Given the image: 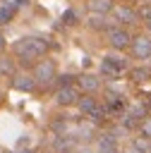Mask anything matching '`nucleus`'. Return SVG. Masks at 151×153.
Wrapping results in <instances>:
<instances>
[{"label": "nucleus", "instance_id": "obj_22", "mask_svg": "<svg viewBox=\"0 0 151 153\" xmlns=\"http://www.w3.org/2000/svg\"><path fill=\"white\" fill-rule=\"evenodd\" d=\"M149 29H151V19H149Z\"/></svg>", "mask_w": 151, "mask_h": 153}, {"label": "nucleus", "instance_id": "obj_1", "mask_svg": "<svg viewBox=\"0 0 151 153\" xmlns=\"http://www.w3.org/2000/svg\"><path fill=\"white\" fill-rule=\"evenodd\" d=\"M48 50V43L43 38H36V36H26V38H19L14 43V55L22 60V62H34L38 60L43 53Z\"/></svg>", "mask_w": 151, "mask_h": 153}, {"label": "nucleus", "instance_id": "obj_18", "mask_svg": "<svg viewBox=\"0 0 151 153\" xmlns=\"http://www.w3.org/2000/svg\"><path fill=\"white\" fill-rule=\"evenodd\" d=\"M58 84H60V86H70V84H72V76H70V74H62V76L58 79Z\"/></svg>", "mask_w": 151, "mask_h": 153}, {"label": "nucleus", "instance_id": "obj_15", "mask_svg": "<svg viewBox=\"0 0 151 153\" xmlns=\"http://www.w3.org/2000/svg\"><path fill=\"white\" fill-rule=\"evenodd\" d=\"M98 146H101V151H105V153H113V151H115V141H113V136H110V134L101 136Z\"/></svg>", "mask_w": 151, "mask_h": 153}, {"label": "nucleus", "instance_id": "obj_20", "mask_svg": "<svg viewBox=\"0 0 151 153\" xmlns=\"http://www.w3.org/2000/svg\"><path fill=\"white\" fill-rule=\"evenodd\" d=\"M141 14H144V17H149V19H151V7H144V10H141Z\"/></svg>", "mask_w": 151, "mask_h": 153}, {"label": "nucleus", "instance_id": "obj_3", "mask_svg": "<svg viewBox=\"0 0 151 153\" xmlns=\"http://www.w3.org/2000/svg\"><path fill=\"white\" fill-rule=\"evenodd\" d=\"M53 79H55V65H53L50 60H43V62H38V65H36V69H34V81L50 84Z\"/></svg>", "mask_w": 151, "mask_h": 153}, {"label": "nucleus", "instance_id": "obj_9", "mask_svg": "<svg viewBox=\"0 0 151 153\" xmlns=\"http://www.w3.org/2000/svg\"><path fill=\"white\" fill-rule=\"evenodd\" d=\"M89 10L96 14H105L113 10V0H89Z\"/></svg>", "mask_w": 151, "mask_h": 153}, {"label": "nucleus", "instance_id": "obj_11", "mask_svg": "<svg viewBox=\"0 0 151 153\" xmlns=\"http://www.w3.org/2000/svg\"><path fill=\"white\" fill-rule=\"evenodd\" d=\"M98 86H101V81H98L96 76L84 74V76H79V86H77V88H84V91H96Z\"/></svg>", "mask_w": 151, "mask_h": 153}, {"label": "nucleus", "instance_id": "obj_5", "mask_svg": "<svg viewBox=\"0 0 151 153\" xmlns=\"http://www.w3.org/2000/svg\"><path fill=\"white\" fill-rule=\"evenodd\" d=\"M55 100L60 103V105H74L77 100H79V88L77 86H60V91H58V96H55Z\"/></svg>", "mask_w": 151, "mask_h": 153}, {"label": "nucleus", "instance_id": "obj_14", "mask_svg": "<svg viewBox=\"0 0 151 153\" xmlns=\"http://www.w3.org/2000/svg\"><path fill=\"white\" fill-rule=\"evenodd\" d=\"M151 76V69L149 67H137V69H132V79L134 81H146Z\"/></svg>", "mask_w": 151, "mask_h": 153}, {"label": "nucleus", "instance_id": "obj_2", "mask_svg": "<svg viewBox=\"0 0 151 153\" xmlns=\"http://www.w3.org/2000/svg\"><path fill=\"white\" fill-rule=\"evenodd\" d=\"M127 69V62L122 57H115V55H108L103 62H101V72L105 76H120V72Z\"/></svg>", "mask_w": 151, "mask_h": 153}, {"label": "nucleus", "instance_id": "obj_4", "mask_svg": "<svg viewBox=\"0 0 151 153\" xmlns=\"http://www.w3.org/2000/svg\"><path fill=\"white\" fill-rule=\"evenodd\" d=\"M108 41H110V45L117 48V50H122V48H127V45L132 43L129 33H127L125 29H108Z\"/></svg>", "mask_w": 151, "mask_h": 153}, {"label": "nucleus", "instance_id": "obj_19", "mask_svg": "<svg viewBox=\"0 0 151 153\" xmlns=\"http://www.w3.org/2000/svg\"><path fill=\"white\" fill-rule=\"evenodd\" d=\"M91 26H93V29H103V26H105V24H103V17H101V19L96 17V19L91 22Z\"/></svg>", "mask_w": 151, "mask_h": 153}, {"label": "nucleus", "instance_id": "obj_10", "mask_svg": "<svg viewBox=\"0 0 151 153\" xmlns=\"http://www.w3.org/2000/svg\"><path fill=\"white\" fill-rule=\"evenodd\" d=\"M77 105H79V110L84 112V115H91L96 108H98V103H96V98H91V96H79V100H77Z\"/></svg>", "mask_w": 151, "mask_h": 153}, {"label": "nucleus", "instance_id": "obj_12", "mask_svg": "<svg viewBox=\"0 0 151 153\" xmlns=\"http://www.w3.org/2000/svg\"><path fill=\"white\" fill-rule=\"evenodd\" d=\"M14 17V5L12 2H0V24H7Z\"/></svg>", "mask_w": 151, "mask_h": 153}, {"label": "nucleus", "instance_id": "obj_8", "mask_svg": "<svg viewBox=\"0 0 151 153\" xmlns=\"http://www.w3.org/2000/svg\"><path fill=\"white\" fill-rule=\"evenodd\" d=\"M115 19L125 22V24H134L137 22V12L129 10V7H115Z\"/></svg>", "mask_w": 151, "mask_h": 153}, {"label": "nucleus", "instance_id": "obj_17", "mask_svg": "<svg viewBox=\"0 0 151 153\" xmlns=\"http://www.w3.org/2000/svg\"><path fill=\"white\" fill-rule=\"evenodd\" d=\"M62 22H65V24H77V12H74V10H67V12L62 14Z\"/></svg>", "mask_w": 151, "mask_h": 153}, {"label": "nucleus", "instance_id": "obj_16", "mask_svg": "<svg viewBox=\"0 0 151 153\" xmlns=\"http://www.w3.org/2000/svg\"><path fill=\"white\" fill-rule=\"evenodd\" d=\"M139 134H141L144 139H151V117H144V120L139 122Z\"/></svg>", "mask_w": 151, "mask_h": 153}, {"label": "nucleus", "instance_id": "obj_13", "mask_svg": "<svg viewBox=\"0 0 151 153\" xmlns=\"http://www.w3.org/2000/svg\"><path fill=\"white\" fill-rule=\"evenodd\" d=\"M122 108H125V103H122L117 96H113V98L108 100V108H105V112H115V115H120V112H122Z\"/></svg>", "mask_w": 151, "mask_h": 153}, {"label": "nucleus", "instance_id": "obj_6", "mask_svg": "<svg viewBox=\"0 0 151 153\" xmlns=\"http://www.w3.org/2000/svg\"><path fill=\"white\" fill-rule=\"evenodd\" d=\"M132 53H134V57H139V60L151 57V38H146V36L134 38V41H132Z\"/></svg>", "mask_w": 151, "mask_h": 153}, {"label": "nucleus", "instance_id": "obj_21", "mask_svg": "<svg viewBox=\"0 0 151 153\" xmlns=\"http://www.w3.org/2000/svg\"><path fill=\"white\" fill-rule=\"evenodd\" d=\"M2 45H5V38H2V33H0V48H2Z\"/></svg>", "mask_w": 151, "mask_h": 153}, {"label": "nucleus", "instance_id": "obj_7", "mask_svg": "<svg viewBox=\"0 0 151 153\" xmlns=\"http://www.w3.org/2000/svg\"><path fill=\"white\" fill-rule=\"evenodd\" d=\"M12 86H14L17 91H31V88L36 86V81H34V76H29V74H17L14 81H12Z\"/></svg>", "mask_w": 151, "mask_h": 153}]
</instances>
